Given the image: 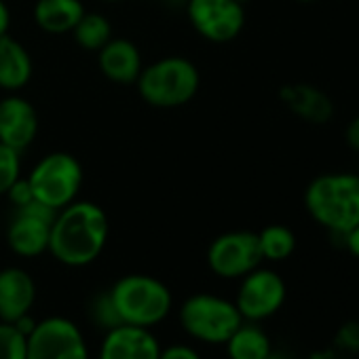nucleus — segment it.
<instances>
[{"instance_id":"1","label":"nucleus","mask_w":359,"mask_h":359,"mask_svg":"<svg viewBox=\"0 0 359 359\" xmlns=\"http://www.w3.org/2000/svg\"><path fill=\"white\" fill-rule=\"evenodd\" d=\"M110 235L106 212L93 201H72L55 212L49 237V254L72 269L95 262Z\"/></svg>"},{"instance_id":"2","label":"nucleus","mask_w":359,"mask_h":359,"mask_svg":"<svg viewBox=\"0 0 359 359\" xmlns=\"http://www.w3.org/2000/svg\"><path fill=\"white\" fill-rule=\"evenodd\" d=\"M304 210L321 229L342 237L359 222V173L330 171L304 189Z\"/></svg>"},{"instance_id":"3","label":"nucleus","mask_w":359,"mask_h":359,"mask_svg":"<svg viewBox=\"0 0 359 359\" xmlns=\"http://www.w3.org/2000/svg\"><path fill=\"white\" fill-rule=\"evenodd\" d=\"M140 97L158 110L182 108L199 93V68L182 55H167L146 64L135 81Z\"/></svg>"},{"instance_id":"4","label":"nucleus","mask_w":359,"mask_h":359,"mask_svg":"<svg viewBox=\"0 0 359 359\" xmlns=\"http://www.w3.org/2000/svg\"><path fill=\"white\" fill-rule=\"evenodd\" d=\"M108 292L123 325L152 327L171 311L169 287L150 275H125Z\"/></svg>"},{"instance_id":"5","label":"nucleus","mask_w":359,"mask_h":359,"mask_svg":"<svg viewBox=\"0 0 359 359\" xmlns=\"http://www.w3.org/2000/svg\"><path fill=\"white\" fill-rule=\"evenodd\" d=\"M26 180L36 201L60 212L79 199L85 182V171L74 154L57 150L41 156L28 171Z\"/></svg>"},{"instance_id":"6","label":"nucleus","mask_w":359,"mask_h":359,"mask_svg":"<svg viewBox=\"0 0 359 359\" xmlns=\"http://www.w3.org/2000/svg\"><path fill=\"white\" fill-rule=\"evenodd\" d=\"M180 323L201 342L222 344L243 323V317L237 304L222 296L195 294L180 309Z\"/></svg>"},{"instance_id":"7","label":"nucleus","mask_w":359,"mask_h":359,"mask_svg":"<svg viewBox=\"0 0 359 359\" xmlns=\"http://www.w3.org/2000/svg\"><path fill=\"white\" fill-rule=\"evenodd\" d=\"M187 18L201 39L216 45L233 43L245 28V7L237 0H189Z\"/></svg>"},{"instance_id":"8","label":"nucleus","mask_w":359,"mask_h":359,"mask_svg":"<svg viewBox=\"0 0 359 359\" xmlns=\"http://www.w3.org/2000/svg\"><path fill=\"white\" fill-rule=\"evenodd\" d=\"M258 233L231 231L218 235L208 250V264L222 279H241L262 264Z\"/></svg>"},{"instance_id":"9","label":"nucleus","mask_w":359,"mask_h":359,"mask_svg":"<svg viewBox=\"0 0 359 359\" xmlns=\"http://www.w3.org/2000/svg\"><path fill=\"white\" fill-rule=\"evenodd\" d=\"M285 296H287V287L283 277L273 269L258 266L245 277H241L235 304L243 321L258 323L273 317L283 306Z\"/></svg>"},{"instance_id":"10","label":"nucleus","mask_w":359,"mask_h":359,"mask_svg":"<svg viewBox=\"0 0 359 359\" xmlns=\"http://www.w3.org/2000/svg\"><path fill=\"white\" fill-rule=\"evenodd\" d=\"M26 359H89L83 332L64 317H49L28 334Z\"/></svg>"},{"instance_id":"11","label":"nucleus","mask_w":359,"mask_h":359,"mask_svg":"<svg viewBox=\"0 0 359 359\" xmlns=\"http://www.w3.org/2000/svg\"><path fill=\"white\" fill-rule=\"evenodd\" d=\"M53 218L55 210L43 205L36 199L24 208H18L7 229L9 248L22 258H36L49 252Z\"/></svg>"},{"instance_id":"12","label":"nucleus","mask_w":359,"mask_h":359,"mask_svg":"<svg viewBox=\"0 0 359 359\" xmlns=\"http://www.w3.org/2000/svg\"><path fill=\"white\" fill-rule=\"evenodd\" d=\"M39 127V112L30 100L20 93L0 97V144L24 152L36 140Z\"/></svg>"},{"instance_id":"13","label":"nucleus","mask_w":359,"mask_h":359,"mask_svg":"<svg viewBox=\"0 0 359 359\" xmlns=\"http://www.w3.org/2000/svg\"><path fill=\"white\" fill-rule=\"evenodd\" d=\"M36 300V283L28 271L9 266L0 271V321L15 323L30 315Z\"/></svg>"},{"instance_id":"14","label":"nucleus","mask_w":359,"mask_h":359,"mask_svg":"<svg viewBox=\"0 0 359 359\" xmlns=\"http://www.w3.org/2000/svg\"><path fill=\"white\" fill-rule=\"evenodd\" d=\"M158 355L161 346L154 334L137 325L108 330L100 351V359H158Z\"/></svg>"},{"instance_id":"15","label":"nucleus","mask_w":359,"mask_h":359,"mask_svg":"<svg viewBox=\"0 0 359 359\" xmlns=\"http://www.w3.org/2000/svg\"><path fill=\"white\" fill-rule=\"evenodd\" d=\"M100 72L116 85H135L144 62L137 45L129 39H110L97 53Z\"/></svg>"},{"instance_id":"16","label":"nucleus","mask_w":359,"mask_h":359,"mask_svg":"<svg viewBox=\"0 0 359 359\" xmlns=\"http://www.w3.org/2000/svg\"><path fill=\"white\" fill-rule=\"evenodd\" d=\"M34 64L28 49L11 34L0 36V91L20 93L32 81Z\"/></svg>"},{"instance_id":"17","label":"nucleus","mask_w":359,"mask_h":359,"mask_svg":"<svg viewBox=\"0 0 359 359\" xmlns=\"http://www.w3.org/2000/svg\"><path fill=\"white\" fill-rule=\"evenodd\" d=\"M279 97L287 106V110H292L296 116H300L306 123L321 125L334 114L332 100L321 89L306 85V83L285 85L279 91Z\"/></svg>"},{"instance_id":"18","label":"nucleus","mask_w":359,"mask_h":359,"mask_svg":"<svg viewBox=\"0 0 359 359\" xmlns=\"http://www.w3.org/2000/svg\"><path fill=\"white\" fill-rule=\"evenodd\" d=\"M85 11L83 0H36L32 18L43 32L62 36L72 34Z\"/></svg>"},{"instance_id":"19","label":"nucleus","mask_w":359,"mask_h":359,"mask_svg":"<svg viewBox=\"0 0 359 359\" xmlns=\"http://www.w3.org/2000/svg\"><path fill=\"white\" fill-rule=\"evenodd\" d=\"M224 344L231 359H266L273 353L271 338L254 321H243Z\"/></svg>"},{"instance_id":"20","label":"nucleus","mask_w":359,"mask_h":359,"mask_svg":"<svg viewBox=\"0 0 359 359\" xmlns=\"http://www.w3.org/2000/svg\"><path fill=\"white\" fill-rule=\"evenodd\" d=\"M72 36L81 49L97 53L114 36V32H112V24L106 15L95 13V11H85V15L74 26Z\"/></svg>"},{"instance_id":"21","label":"nucleus","mask_w":359,"mask_h":359,"mask_svg":"<svg viewBox=\"0 0 359 359\" xmlns=\"http://www.w3.org/2000/svg\"><path fill=\"white\" fill-rule=\"evenodd\" d=\"M258 245L262 260L281 262L287 260L296 250V235L283 224H269L258 233Z\"/></svg>"},{"instance_id":"22","label":"nucleus","mask_w":359,"mask_h":359,"mask_svg":"<svg viewBox=\"0 0 359 359\" xmlns=\"http://www.w3.org/2000/svg\"><path fill=\"white\" fill-rule=\"evenodd\" d=\"M28 336L13 323L0 321V359H26Z\"/></svg>"},{"instance_id":"23","label":"nucleus","mask_w":359,"mask_h":359,"mask_svg":"<svg viewBox=\"0 0 359 359\" xmlns=\"http://www.w3.org/2000/svg\"><path fill=\"white\" fill-rule=\"evenodd\" d=\"M22 175V152L0 144V197H5L11 184Z\"/></svg>"},{"instance_id":"24","label":"nucleus","mask_w":359,"mask_h":359,"mask_svg":"<svg viewBox=\"0 0 359 359\" xmlns=\"http://www.w3.org/2000/svg\"><path fill=\"white\" fill-rule=\"evenodd\" d=\"M91 319L100 325V327H106V330H114L118 325H123L116 309H114V302L110 298V292H102L93 298L91 302Z\"/></svg>"},{"instance_id":"25","label":"nucleus","mask_w":359,"mask_h":359,"mask_svg":"<svg viewBox=\"0 0 359 359\" xmlns=\"http://www.w3.org/2000/svg\"><path fill=\"white\" fill-rule=\"evenodd\" d=\"M336 344L346 353H359V321H346L336 332Z\"/></svg>"},{"instance_id":"26","label":"nucleus","mask_w":359,"mask_h":359,"mask_svg":"<svg viewBox=\"0 0 359 359\" xmlns=\"http://www.w3.org/2000/svg\"><path fill=\"white\" fill-rule=\"evenodd\" d=\"M9 201H11V205L18 210V208H24V205H28V203H32L34 201V195H32V189H30V184H28V180H26V175H20L15 182L11 184V189L7 191V195H5Z\"/></svg>"},{"instance_id":"27","label":"nucleus","mask_w":359,"mask_h":359,"mask_svg":"<svg viewBox=\"0 0 359 359\" xmlns=\"http://www.w3.org/2000/svg\"><path fill=\"white\" fill-rule=\"evenodd\" d=\"M158 359H201V357L187 344H173V346L161 351Z\"/></svg>"},{"instance_id":"28","label":"nucleus","mask_w":359,"mask_h":359,"mask_svg":"<svg viewBox=\"0 0 359 359\" xmlns=\"http://www.w3.org/2000/svg\"><path fill=\"white\" fill-rule=\"evenodd\" d=\"M344 140H346V146L355 154H359V114L348 121V125L344 129Z\"/></svg>"},{"instance_id":"29","label":"nucleus","mask_w":359,"mask_h":359,"mask_svg":"<svg viewBox=\"0 0 359 359\" xmlns=\"http://www.w3.org/2000/svg\"><path fill=\"white\" fill-rule=\"evenodd\" d=\"M340 239H342V245H344L355 258H359V222H357L348 233H344Z\"/></svg>"},{"instance_id":"30","label":"nucleus","mask_w":359,"mask_h":359,"mask_svg":"<svg viewBox=\"0 0 359 359\" xmlns=\"http://www.w3.org/2000/svg\"><path fill=\"white\" fill-rule=\"evenodd\" d=\"M9 28H11V11L5 0H0V36L9 34Z\"/></svg>"},{"instance_id":"31","label":"nucleus","mask_w":359,"mask_h":359,"mask_svg":"<svg viewBox=\"0 0 359 359\" xmlns=\"http://www.w3.org/2000/svg\"><path fill=\"white\" fill-rule=\"evenodd\" d=\"M266 359H294L292 355H287V353H279V351H273Z\"/></svg>"},{"instance_id":"32","label":"nucleus","mask_w":359,"mask_h":359,"mask_svg":"<svg viewBox=\"0 0 359 359\" xmlns=\"http://www.w3.org/2000/svg\"><path fill=\"white\" fill-rule=\"evenodd\" d=\"M237 3H241V5H243V7H245V5H248V3H250V0H237Z\"/></svg>"},{"instance_id":"33","label":"nucleus","mask_w":359,"mask_h":359,"mask_svg":"<svg viewBox=\"0 0 359 359\" xmlns=\"http://www.w3.org/2000/svg\"><path fill=\"white\" fill-rule=\"evenodd\" d=\"M296 3H315V0H296Z\"/></svg>"},{"instance_id":"34","label":"nucleus","mask_w":359,"mask_h":359,"mask_svg":"<svg viewBox=\"0 0 359 359\" xmlns=\"http://www.w3.org/2000/svg\"><path fill=\"white\" fill-rule=\"evenodd\" d=\"M104 3H121V0H104Z\"/></svg>"}]
</instances>
